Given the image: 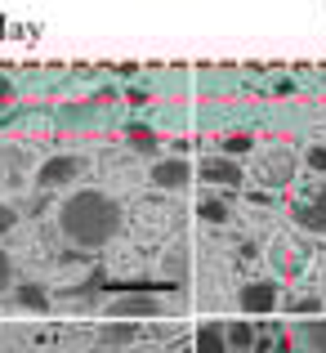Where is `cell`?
<instances>
[{"instance_id":"obj_15","label":"cell","mask_w":326,"mask_h":353,"mask_svg":"<svg viewBox=\"0 0 326 353\" xmlns=\"http://www.w3.org/2000/svg\"><path fill=\"white\" fill-rule=\"evenodd\" d=\"M192 353H228V322H201Z\"/></svg>"},{"instance_id":"obj_2","label":"cell","mask_w":326,"mask_h":353,"mask_svg":"<svg viewBox=\"0 0 326 353\" xmlns=\"http://www.w3.org/2000/svg\"><path fill=\"white\" fill-rule=\"evenodd\" d=\"M250 174H255L259 188H291L295 174H300V157H295V148H286V143H268V148L255 152Z\"/></svg>"},{"instance_id":"obj_21","label":"cell","mask_w":326,"mask_h":353,"mask_svg":"<svg viewBox=\"0 0 326 353\" xmlns=\"http://www.w3.org/2000/svg\"><path fill=\"white\" fill-rule=\"evenodd\" d=\"M9 286H18V268H14V259H9V250L0 246V291H9Z\"/></svg>"},{"instance_id":"obj_17","label":"cell","mask_w":326,"mask_h":353,"mask_svg":"<svg viewBox=\"0 0 326 353\" xmlns=\"http://www.w3.org/2000/svg\"><path fill=\"white\" fill-rule=\"evenodd\" d=\"M197 219H201V224H215V228H223V224L232 219V206L219 197V192H201V197H197Z\"/></svg>"},{"instance_id":"obj_16","label":"cell","mask_w":326,"mask_h":353,"mask_svg":"<svg viewBox=\"0 0 326 353\" xmlns=\"http://www.w3.org/2000/svg\"><path fill=\"white\" fill-rule=\"evenodd\" d=\"M121 139H125L134 152H143V157H156V143H161L147 121H125V125H121Z\"/></svg>"},{"instance_id":"obj_20","label":"cell","mask_w":326,"mask_h":353,"mask_svg":"<svg viewBox=\"0 0 326 353\" xmlns=\"http://www.w3.org/2000/svg\"><path fill=\"white\" fill-rule=\"evenodd\" d=\"M228 349H255V331L246 322H228Z\"/></svg>"},{"instance_id":"obj_14","label":"cell","mask_w":326,"mask_h":353,"mask_svg":"<svg viewBox=\"0 0 326 353\" xmlns=\"http://www.w3.org/2000/svg\"><path fill=\"white\" fill-rule=\"evenodd\" d=\"M161 273L170 277V282H188V273H192V250H188V241H183V237H174L170 246H165Z\"/></svg>"},{"instance_id":"obj_18","label":"cell","mask_w":326,"mask_h":353,"mask_svg":"<svg viewBox=\"0 0 326 353\" xmlns=\"http://www.w3.org/2000/svg\"><path fill=\"white\" fill-rule=\"evenodd\" d=\"M23 170H27L23 152H14V148H5V143H0V179L18 183V179H23Z\"/></svg>"},{"instance_id":"obj_11","label":"cell","mask_w":326,"mask_h":353,"mask_svg":"<svg viewBox=\"0 0 326 353\" xmlns=\"http://www.w3.org/2000/svg\"><path fill=\"white\" fill-rule=\"evenodd\" d=\"M108 99H112V90H108V94H94V99H81V103H63L54 117H59L63 130H94L99 121H103Z\"/></svg>"},{"instance_id":"obj_22","label":"cell","mask_w":326,"mask_h":353,"mask_svg":"<svg viewBox=\"0 0 326 353\" xmlns=\"http://www.w3.org/2000/svg\"><path fill=\"white\" fill-rule=\"evenodd\" d=\"M304 161H309L313 174H326V143H309L304 148Z\"/></svg>"},{"instance_id":"obj_9","label":"cell","mask_w":326,"mask_h":353,"mask_svg":"<svg viewBox=\"0 0 326 353\" xmlns=\"http://www.w3.org/2000/svg\"><path fill=\"white\" fill-rule=\"evenodd\" d=\"M237 304L246 318H264V313H273L277 304H282V291H277L273 277H259V282H246L237 291Z\"/></svg>"},{"instance_id":"obj_8","label":"cell","mask_w":326,"mask_h":353,"mask_svg":"<svg viewBox=\"0 0 326 353\" xmlns=\"http://www.w3.org/2000/svg\"><path fill=\"white\" fill-rule=\"evenodd\" d=\"M192 179H197V165H188V157H161L147 165V183L161 192H183Z\"/></svg>"},{"instance_id":"obj_3","label":"cell","mask_w":326,"mask_h":353,"mask_svg":"<svg viewBox=\"0 0 326 353\" xmlns=\"http://www.w3.org/2000/svg\"><path fill=\"white\" fill-rule=\"evenodd\" d=\"M103 322H161V300L152 291H125L103 300Z\"/></svg>"},{"instance_id":"obj_28","label":"cell","mask_w":326,"mask_h":353,"mask_svg":"<svg viewBox=\"0 0 326 353\" xmlns=\"http://www.w3.org/2000/svg\"><path fill=\"white\" fill-rule=\"evenodd\" d=\"M81 353H108V349H99V345H94V349H81Z\"/></svg>"},{"instance_id":"obj_27","label":"cell","mask_w":326,"mask_h":353,"mask_svg":"<svg viewBox=\"0 0 326 353\" xmlns=\"http://www.w3.org/2000/svg\"><path fill=\"white\" fill-rule=\"evenodd\" d=\"M125 353H170L165 345H156V340H139L134 349H125Z\"/></svg>"},{"instance_id":"obj_4","label":"cell","mask_w":326,"mask_h":353,"mask_svg":"<svg viewBox=\"0 0 326 353\" xmlns=\"http://www.w3.org/2000/svg\"><path fill=\"white\" fill-rule=\"evenodd\" d=\"M85 174H90V157H81V152H59V157H45L36 165V183L41 188H72Z\"/></svg>"},{"instance_id":"obj_26","label":"cell","mask_w":326,"mask_h":353,"mask_svg":"<svg viewBox=\"0 0 326 353\" xmlns=\"http://www.w3.org/2000/svg\"><path fill=\"white\" fill-rule=\"evenodd\" d=\"M14 94H18V90H14V81H9L5 72H0V108H9V103H14Z\"/></svg>"},{"instance_id":"obj_24","label":"cell","mask_w":326,"mask_h":353,"mask_svg":"<svg viewBox=\"0 0 326 353\" xmlns=\"http://www.w3.org/2000/svg\"><path fill=\"white\" fill-rule=\"evenodd\" d=\"M322 300H313V295H300V300H286V313H318Z\"/></svg>"},{"instance_id":"obj_13","label":"cell","mask_w":326,"mask_h":353,"mask_svg":"<svg viewBox=\"0 0 326 353\" xmlns=\"http://www.w3.org/2000/svg\"><path fill=\"white\" fill-rule=\"evenodd\" d=\"M14 309H23V313H50L54 309V291H50V286H41V282H18L14 286Z\"/></svg>"},{"instance_id":"obj_12","label":"cell","mask_w":326,"mask_h":353,"mask_svg":"<svg viewBox=\"0 0 326 353\" xmlns=\"http://www.w3.org/2000/svg\"><path fill=\"white\" fill-rule=\"evenodd\" d=\"M139 340H143V331H139L134 322H99L94 327V345L108 349V353H125V349H134Z\"/></svg>"},{"instance_id":"obj_19","label":"cell","mask_w":326,"mask_h":353,"mask_svg":"<svg viewBox=\"0 0 326 353\" xmlns=\"http://www.w3.org/2000/svg\"><path fill=\"white\" fill-rule=\"evenodd\" d=\"M219 152H223V157H232V161H241L246 152H255V139H250V134H228Z\"/></svg>"},{"instance_id":"obj_7","label":"cell","mask_w":326,"mask_h":353,"mask_svg":"<svg viewBox=\"0 0 326 353\" xmlns=\"http://www.w3.org/2000/svg\"><path fill=\"white\" fill-rule=\"evenodd\" d=\"M197 179L206 183V188L237 192L241 183H246V165L232 161V157H223V152H210V157H201V161H197Z\"/></svg>"},{"instance_id":"obj_10","label":"cell","mask_w":326,"mask_h":353,"mask_svg":"<svg viewBox=\"0 0 326 353\" xmlns=\"http://www.w3.org/2000/svg\"><path fill=\"white\" fill-rule=\"evenodd\" d=\"M103 300H108V295L99 291V277H94V282H85V286L59 291V295H54V309H59V313H72V318H90V313L103 309Z\"/></svg>"},{"instance_id":"obj_6","label":"cell","mask_w":326,"mask_h":353,"mask_svg":"<svg viewBox=\"0 0 326 353\" xmlns=\"http://www.w3.org/2000/svg\"><path fill=\"white\" fill-rule=\"evenodd\" d=\"M291 224L313 237H326V183H313L309 192L291 201Z\"/></svg>"},{"instance_id":"obj_23","label":"cell","mask_w":326,"mask_h":353,"mask_svg":"<svg viewBox=\"0 0 326 353\" xmlns=\"http://www.w3.org/2000/svg\"><path fill=\"white\" fill-rule=\"evenodd\" d=\"M18 228V210L9 206V201H0V237H9Z\"/></svg>"},{"instance_id":"obj_5","label":"cell","mask_w":326,"mask_h":353,"mask_svg":"<svg viewBox=\"0 0 326 353\" xmlns=\"http://www.w3.org/2000/svg\"><path fill=\"white\" fill-rule=\"evenodd\" d=\"M268 264H273L277 277H291V282L309 268V246L295 237V228H282V233L268 241Z\"/></svg>"},{"instance_id":"obj_1","label":"cell","mask_w":326,"mask_h":353,"mask_svg":"<svg viewBox=\"0 0 326 353\" xmlns=\"http://www.w3.org/2000/svg\"><path fill=\"white\" fill-rule=\"evenodd\" d=\"M121 228H125V210L103 188H81L72 197H63V206H59V233L68 246L103 250L121 237Z\"/></svg>"},{"instance_id":"obj_25","label":"cell","mask_w":326,"mask_h":353,"mask_svg":"<svg viewBox=\"0 0 326 353\" xmlns=\"http://www.w3.org/2000/svg\"><path fill=\"white\" fill-rule=\"evenodd\" d=\"M304 336H309V345L318 349V353H326V322H309V331H304Z\"/></svg>"}]
</instances>
